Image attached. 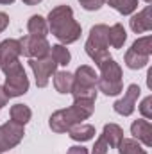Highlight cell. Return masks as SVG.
<instances>
[{"mask_svg":"<svg viewBox=\"0 0 152 154\" xmlns=\"http://www.w3.org/2000/svg\"><path fill=\"white\" fill-rule=\"evenodd\" d=\"M47 23H48V32H52L59 39L61 45L75 43L82 34V27L74 18V11L70 5L54 7L47 16Z\"/></svg>","mask_w":152,"mask_h":154,"instance_id":"1","label":"cell"},{"mask_svg":"<svg viewBox=\"0 0 152 154\" xmlns=\"http://www.w3.org/2000/svg\"><path fill=\"white\" fill-rule=\"evenodd\" d=\"M95 111V100L86 99H74V104L66 109H57L48 118V125L54 133L63 134L68 133L70 127L75 124H81L82 120H88Z\"/></svg>","mask_w":152,"mask_h":154,"instance_id":"2","label":"cell"},{"mask_svg":"<svg viewBox=\"0 0 152 154\" xmlns=\"http://www.w3.org/2000/svg\"><path fill=\"white\" fill-rule=\"evenodd\" d=\"M108 32H109V27L106 23H97L90 29V36L86 39V45H84V50L86 54L90 56V59L99 66L100 63H104L106 59L111 57L109 54V39H108Z\"/></svg>","mask_w":152,"mask_h":154,"instance_id":"3","label":"cell"},{"mask_svg":"<svg viewBox=\"0 0 152 154\" xmlns=\"http://www.w3.org/2000/svg\"><path fill=\"white\" fill-rule=\"evenodd\" d=\"M0 70L5 75V82H4V90L5 93L11 97H22L29 91V77L25 74L20 59L9 61V63H2Z\"/></svg>","mask_w":152,"mask_h":154,"instance_id":"4","label":"cell"},{"mask_svg":"<svg viewBox=\"0 0 152 154\" xmlns=\"http://www.w3.org/2000/svg\"><path fill=\"white\" fill-rule=\"evenodd\" d=\"M29 66L34 74L38 88H47L50 77L57 72V63L50 57V54L45 57H39V59H29Z\"/></svg>","mask_w":152,"mask_h":154,"instance_id":"5","label":"cell"},{"mask_svg":"<svg viewBox=\"0 0 152 154\" xmlns=\"http://www.w3.org/2000/svg\"><path fill=\"white\" fill-rule=\"evenodd\" d=\"M25 129L22 124H16L13 120L0 125V154H4L9 149H14L23 140Z\"/></svg>","mask_w":152,"mask_h":154,"instance_id":"6","label":"cell"},{"mask_svg":"<svg viewBox=\"0 0 152 154\" xmlns=\"http://www.w3.org/2000/svg\"><path fill=\"white\" fill-rule=\"evenodd\" d=\"M22 45V54L27 56L29 59H39L50 54V43L47 41V38H36V36H23L20 39Z\"/></svg>","mask_w":152,"mask_h":154,"instance_id":"7","label":"cell"},{"mask_svg":"<svg viewBox=\"0 0 152 154\" xmlns=\"http://www.w3.org/2000/svg\"><path fill=\"white\" fill-rule=\"evenodd\" d=\"M140 93H141V88L138 84H129L127 86V91L123 93V97L118 99L113 104V109L122 116H131L134 113V108H136V102H138Z\"/></svg>","mask_w":152,"mask_h":154,"instance_id":"8","label":"cell"},{"mask_svg":"<svg viewBox=\"0 0 152 154\" xmlns=\"http://www.w3.org/2000/svg\"><path fill=\"white\" fill-rule=\"evenodd\" d=\"M131 134L134 136V140H138L145 147L152 145V124L149 120H145V118L134 120L131 124Z\"/></svg>","mask_w":152,"mask_h":154,"instance_id":"9","label":"cell"},{"mask_svg":"<svg viewBox=\"0 0 152 154\" xmlns=\"http://www.w3.org/2000/svg\"><path fill=\"white\" fill-rule=\"evenodd\" d=\"M129 25L132 29V32L136 34H143V32H149L152 29V16H150V5L143 7L140 13L132 14L131 20H129Z\"/></svg>","mask_w":152,"mask_h":154,"instance_id":"10","label":"cell"},{"mask_svg":"<svg viewBox=\"0 0 152 154\" xmlns=\"http://www.w3.org/2000/svg\"><path fill=\"white\" fill-rule=\"evenodd\" d=\"M22 56V45H20V39H4L0 43V65L2 63H9V61H14V59H20Z\"/></svg>","mask_w":152,"mask_h":154,"instance_id":"11","label":"cell"},{"mask_svg":"<svg viewBox=\"0 0 152 154\" xmlns=\"http://www.w3.org/2000/svg\"><path fill=\"white\" fill-rule=\"evenodd\" d=\"M97 72L90 65H81L74 74V84L77 86H95L97 88Z\"/></svg>","mask_w":152,"mask_h":154,"instance_id":"12","label":"cell"},{"mask_svg":"<svg viewBox=\"0 0 152 154\" xmlns=\"http://www.w3.org/2000/svg\"><path fill=\"white\" fill-rule=\"evenodd\" d=\"M99 70H100L99 79H104V81H122V75H123L122 66L114 61L113 57H109L104 63H100Z\"/></svg>","mask_w":152,"mask_h":154,"instance_id":"13","label":"cell"},{"mask_svg":"<svg viewBox=\"0 0 152 154\" xmlns=\"http://www.w3.org/2000/svg\"><path fill=\"white\" fill-rule=\"evenodd\" d=\"M68 136L74 142H90L95 138V127L91 124H75L74 127L68 129Z\"/></svg>","mask_w":152,"mask_h":154,"instance_id":"14","label":"cell"},{"mask_svg":"<svg viewBox=\"0 0 152 154\" xmlns=\"http://www.w3.org/2000/svg\"><path fill=\"white\" fill-rule=\"evenodd\" d=\"M27 31L31 36H36V38H47L48 34V23H47V18H43L41 14H32L27 22Z\"/></svg>","mask_w":152,"mask_h":154,"instance_id":"15","label":"cell"},{"mask_svg":"<svg viewBox=\"0 0 152 154\" xmlns=\"http://www.w3.org/2000/svg\"><path fill=\"white\" fill-rule=\"evenodd\" d=\"M72 86H74V74L66 72V70H59L54 74V88L57 93H70L72 91Z\"/></svg>","mask_w":152,"mask_h":154,"instance_id":"16","label":"cell"},{"mask_svg":"<svg viewBox=\"0 0 152 154\" xmlns=\"http://www.w3.org/2000/svg\"><path fill=\"white\" fill-rule=\"evenodd\" d=\"M102 136L108 140L109 149H116V147H118V143H120V142H122V138H123V129H122L118 124L109 122V124H106V125H104Z\"/></svg>","mask_w":152,"mask_h":154,"instance_id":"17","label":"cell"},{"mask_svg":"<svg viewBox=\"0 0 152 154\" xmlns=\"http://www.w3.org/2000/svg\"><path fill=\"white\" fill-rule=\"evenodd\" d=\"M123 59H125L127 68H131V70H140V68H145L149 65V56H143V54H140L132 48H129L125 52Z\"/></svg>","mask_w":152,"mask_h":154,"instance_id":"18","label":"cell"},{"mask_svg":"<svg viewBox=\"0 0 152 154\" xmlns=\"http://www.w3.org/2000/svg\"><path fill=\"white\" fill-rule=\"evenodd\" d=\"M108 39H109V45L113 48H122L123 43L127 41V32H125V27L122 23H114L109 27V32H108Z\"/></svg>","mask_w":152,"mask_h":154,"instance_id":"19","label":"cell"},{"mask_svg":"<svg viewBox=\"0 0 152 154\" xmlns=\"http://www.w3.org/2000/svg\"><path fill=\"white\" fill-rule=\"evenodd\" d=\"M9 115H11V120H13V122L25 125V124L32 118V111H31V108L25 106V104H14V106H11Z\"/></svg>","mask_w":152,"mask_h":154,"instance_id":"20","label":"cell"},{"mask_svg":"<svg viewBox=\"0 0 152 154\" xmlns=\"http://www.w3.org/2000/svg\"><path fill=\"white\" fill-rule=\"evenodd\" d=\"M104 4L111 5L114 11H118L123 16H129L138 9V0H104Z\"/></svg>","mask_w":152,"mask_h":154,"instance_id":"21","label":"cell"},{"mask_svg":"<svg viewBox=\"0 0 152 154\" xmlns=\"http://www.w3.org/2000/svg\"><path fill=\"white\" fill-rule=\"evenodd\" d=\"M50 57L57 63V66H59V65H61V66H66V65L70 63V59H72L70 50L66 48V45H61V43L50 45Z\"/></svg>","mask_w":152,"mask_h":154,"instance_id":"22","label":"cell"},{"mask_svg":"<svg viewBox=\"0 0 152 154\" xmlns=\"http://www.w3.org/2000/svg\"><path fill=\"white\" fill-rule=\"evenodd\" d=\"M118 152L120 154H149L138 140L134 138H122V142L118 143Z\"/></svg>","mask_w":152,"mask_h":154,"instance_id":"23","label":"cell"},{"mask_svg":"<svg viewBox=\"0 0 152 154\" xmlns=\"http://www.w3.org/2000/svg\"><path fill=\"white\" fill-rule=\"evenodd\" d=\"M97 90H100L108 97H114V95L122 93L123 82L122 81H104V79H97Z\"/></svg>","mask_w":152,"mask_h":154,"instance_id":"24","label":"cell"},{"mask_svg":"<svg viewBox=\"0 0 152 154\" xmlns=\"http://www.w3.org/2000/svg\"><path fill=\"white\" fill-rule=\"evenodd\" d=\"M132 50L143 54V56H149L150 57L152 54V36H143V38H138L132 45H131Z\"/></svg>","mask_w":152,"mask_h":154,"instance_id":"25","label":"cell"},{"mask_svg":"<svg viewBox=\"0 0 152 154\" xmlns=\"http://www.w3.org/2000/svg\"><path fill=\"white\" fill-rule=\"evenodd\" d=\"M108 151H109V143H108V140L100 134V136L97 138L93 149H91V154H108Z\"/></svg>","mask_w":152,"mask_h":154,"instance_id":"26","label":"cell"},{"mask_svg":"<svg viewBox=\"0 0 152 154\" xmlns=\"http://www.w3.org/2000/svg\"><path fill=\"white\" fill-rule=\"evenodd\" d=\"M140 113L143 115L145 120H150L152 118V95L145 97V99L141 100V104H140Z\"/></svg>","mask_w":152,"mask_h":154,"instance_id":"27","label":"cell"},{"mask_svg":"<svg viewBox=\"0 0 152 154\" xmlns=\"http://www.w3.org/2000/svg\"><path fill=\"white\" fill-rule=\"evenodd\" d=\"M79 4L86 11H99L104 5V0H79Z\"/></svg>","mask_w":152,"mask_h":154,"instance_id":"28","label":"cell"},{"mask_svg":"<svg viewBox=\"0 0 152 154\" xmlns=\"http://www.w3.org/2000/svg\"><path fill=\"white\" fill-rule=\"evenodd\" d=\"M66 154H90L88 152V149L86 147H82V145H74V147H70Z\"/></svg>","mask_w":152,"mask_h":154,"instance_id":"29","label":"cell"},{"mask_svg":"<svg viewBox=\"0 0 152 154\" xmlns=\"http://www.w3.org/2000/svg\"><path fill=\"white\" fill-rule=\"evenodd\" d=\"M9 27V16L5 13H0V34Z\"/></svg>","mask_w":152,"mask_h":154,"instance_id":"30","label":"cell"},{"mask_svg":"<svg viewBox=\"0 0 152 154\" xmlns=\"http://www.w3.org/2000/svg\"><path fill=\"white\" fill-rule=\"evenodd\" d=\"M7 102H9V95L5 93L4 86H0V109H2L4 106H7Z\"/></svg>","mask_w":152,"mask_h":154,"instance_id":"31","label":"cell"},{"mask_svg":"<svg viewBox=\"0 0 152 154\" xmlns=\"http://www.w3.org/2000/svg\"><path fill=\"white\" fill-rule=\"evenodd\" d=\"M25 5H38V4H41L43 0H22Z\"/></svg>","mask_w":152,"mask_h":154,"instance_id":"32","label":"cell"},{"mask_svg":"<svg viewBox=\"0 0 152 154\" xmlns=\"http://www.w3.org/2000/svg\"><path fill=\"white\" fill-rule=\"evenodd\" d=\"M2 5H9V4H14V0H0Z\"/></svg>","mask_w":152,"mask_h":154,"instance_id":"33","label":"cell"},{"mask_svg":"<svg viewBox=\"0 0 152 154\" xmlns=\"http://www.w3.org/2000/svg\"><path fill=\"white\" fill-rule=\"evenodd\" d=\"M145 2H147V4H150V2H152V0H145Z\"/></svg>","mask_w":152,"mask_h":154,"instance_id":"34","label":"cell"}]
</instances>
